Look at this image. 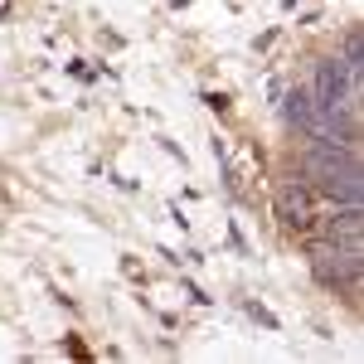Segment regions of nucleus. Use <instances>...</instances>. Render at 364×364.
I'll list each match as a JSON object with an SVG mask.
<instances>
[{
    "mask_svg": "<svg viewBox=\"0 0 364 364\" xmlns=\"http://www.w3.org/2000/svg\"><path fill=\"white\" fill-rule=\"evenodd\" d=\"M272 214H277V224L287 233H316V199H311V185L301 180H282L277 190H272Z\"/></svg>",
    "mask_w": 364,
    "mask_h": 364,
    "instance_id": "2",
    "label": "nucleus"
},
{
    "mask_svg": "<svg viewBox=\"0 0 364 364\" xmlns=\"http://www.w3.org/2000/svg\"><path fill=\"white\" fill-rule=\"evenodd\" d=\"M311 272L336 291H355L360 287V248H340V243L321 238L316 252H311Z\"/></svg>",
    "mask_w": 364,
    "mask_h": 364,
    "instance_id": "3",
    "label": "nucleus"
},
{
    "mask_svg": "<svg viewBox=\"0 0 364 364\" xmlns=\"http://www.w3.org/2000/svg\"><path fill=\"white\" fill-rule=\"evenodd\" d=\"M306 180L331 204H360V156L350 146H306Z\"/></svg>",
    "mask_w": 364,
    "mask_h": 364,
    "instance_id": "1",
    "label": "nucleus"
}]
</instances>
